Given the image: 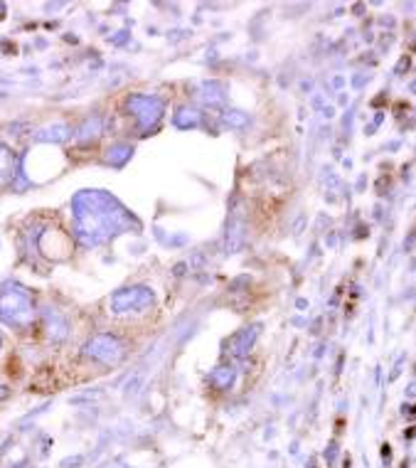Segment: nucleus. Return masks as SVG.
<instances>
[{
	"mask_svg": "<svg viewBox=\"0 0 416 468\" xmlns=\"http://www.w3.org/2000/svg\"><path fill=\"white\" fill-rule=\"evenodd\" d=\"M69 136V128L62 124H54V126H47L44 131L38 133L40 141H65V138Z\"/></svg>",
	"mask_w": 416,
	"mask_h": 468,
	"instance_id": "423d86ee",
	"label": "nucleus"
},
{
	"mask_svg": "<svg viewBox=\"0 0 416 468\" xmlns=\"http://www.w3.org/2000/svg\"><path fill=\"white\" fill-rule=\"evenodd\" d=\"M131 156V148L128 146H114L111 151H108V163H114V165H121L126 158Z\"/></svg>",
	"mask_w": 416,
	"mask_h": 468,
	"instance_id": "9d476101",
	"label": "nucleus"
},
{
	"mask_svg": "<svg viewBox=\"0 0 416 468\" xmlns=\"http://www.w3.org/2000/svg\"><path fill=\"white\" fill-rule=\"evenodd\" d=\"M76 234L87 244H99L126 224V210L101 190H84L74 197Z\"/></svg>",
	"mask_w": 416,
	"mask_h": 468,
	"instance_id": "f257e3e1",
	"label": "nucleus"
},
{
	"mask_svg": "<svg viewBox=\"0 0 416 468\" xmlns=\"http://www.w3.org/2000/svg\"><path fill=\"white\" fill-rule=\"evenodd\" d=\"M244 121H247V119H244V116L239 114V111H234V114H229V116H227V124H234V126H242Z\"/></svg>",
	"mask_w": 416,
	"mask_h": 468,
	"instance_id": "f8f14e48",
	"label": "nucleus"
},
{
	"mask_svg": "<svg viewBox=\"0 0 416 468\" xmlns=\"http://www.w3.org/2000/svg\"><path fill=\"white\" fill-rule=\"evenodd\" d=\"M99 128H101V121H99V119H87V121H84V126H81L79 138H94V136H99Z\"/></svg>",
	"mask_w": 416,
	"mask_h": 468,
	"instance_id": "9b49d317",
	"label": "nucleus"
},
{
	"mask_svg": "<svg viewBox=\"0 0 416 468\" xmlns=\"http://www.w3.org/2000/svg\"><path fill=\"white\" fill-rule=\"evenodd\" d=\"M128 111L135 116V119H138V124L146 128V126L156 124L158 116H160V111H163V106L156 97H143V94H138V97H131Z\"/></svg>",
	"mask_w": 416,
	"mask_h": 468,
	"instance_id": "39448f33",
	"label": "nucleus"
},
{
	"mask_svg": "<svg viewBox=\"0 0 416 468\" xmlns=\"http://www.w3.org/2000/svg\"><path fill=\"white\" fill-rule=\"evenodd\" d=\"M84 353H87L89 358L103 362V365H119L121 360H124L126 350L119 337L108 335V333H99V335H94L92 340L84 345Z\"/></svg>",
	"mask_w": 416,
	"mask_h": 468,
	"instance_id": "20e7f679",
	"label": "nucleus"
},
{
	"mask_svg": "<svg viewBox=\"0 0 416 468\" xmlns=\"http://www.w3.org/2000/svg\"><path fill=\"white\" fill-rule=\"evenodd\" d=\"M3 397H6V390H3V387H0V399H3Z\"/></svg>",
	"mask_w": 416,
	"mask_h": 468,
	"instance_id": "ddd939ff",
	"label": "nucleus"
},
{
	"mask_svg": "<svg viewBox=\"0 0 416 468\" xmlns=\"http://www.w3.org/2000/svg\"><path fill=\"white\" fill-rule=\"evenodd\" d=\"M47 331H49V337L52 340H65L67 337V323L62 321V318L57 316H49V323H47Z\"/></svg>",
	"mask_w": 416,
	"mask_h": 468,
	"instance_id": "6e6552de",
	"label": "nucleus"
},
{
	"mask_svg": "<svg viewBox=\"0 0 416 468\" xmlns=\"http://www.w3.org/2000/svg\"><path fill=\"white\" fill-rule=\"evenodd\" d=\"M0 318L10 326L25 328L33 321V303H30V296L22 286L13 283V286H6L0 291Z\"/></svg>",
	"mask_w": 416,
	"mask_h": 468,
	"instance_id": "f03ea898",
	"label": "nucleus"
},
{
	"mask_svg": "<svg viewBox=\"0 0 416 468\" xmlns=\"http://www.w3.org/2000/svg\"><path fill=\"white\" fill-rule=\"evenodd\" d=\"M151 303H153V291L146 289V286L121 289L111 296V301H108L111 313H116V316H124V313H138V310H146Z\"/></svg>",
	"mask_w": 416,
	"mask_h": 468,
	"instance_id": "7ed1b4c3",
	"label": "nucleus"
},
{
	"mask_svg": "<svg viewBox=\"0 0 416 468\" xmlns=\"http://www.w3.org/2000/svg\"><path fill=\"white\" fill-rule=\"evenodd\" d=\"M10 173H13V153L0 143V183L10 178Z\"/></svg>",
	"mask_w": 416,
	"mask_h": 468,
	"instance_id": "0eeeda50",
	"label": "nucleus"
},
{
	"mask_svg": "<svg viewBox=\"0 0 416 468\" xmlns=\"http://www.w3.org/2000/svg\"><path fill=\"white\" fill-rule=\"evenodd\" d=\"M232 380H234L232 367H219V370L212 375V382H215L217 387H229L232 385Z\"/></svg>",
	"mask_w": 416,
	"mask_h": 468,
	"instance_id": "1a4fd4ad",
	"label": "nucleus"
}]
</instances>
